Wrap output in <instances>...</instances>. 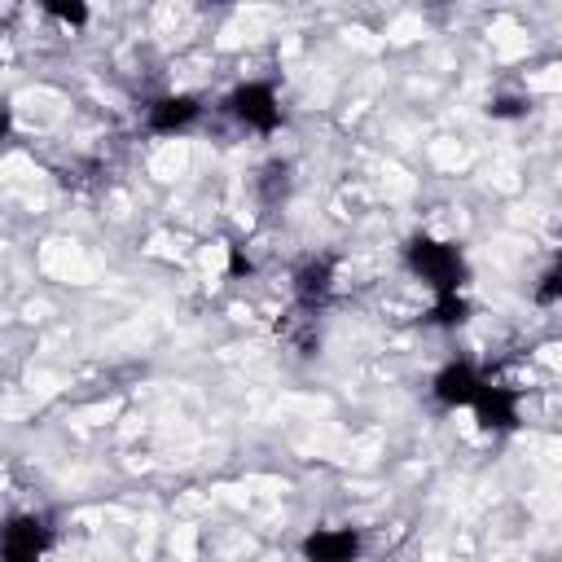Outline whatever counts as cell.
Here are the masks:
<instances>
[{
  "mask_svg": "<svg viewBox=\"0 0 562 562\" xmlns=\"http://www.w3.org/2000/svg\"><path fill=\"white\" fill-rule=\"evenodd\" d=\"M404 259H408V268H413L435 294H461V285H465V277H470L461 250L448 246V241H435V237H413V241L404 246Z\"/></svg>",
  "mask_w": 562,
  "mask_h": 562,
  "instance_id": "6da1fadb",
  "label": "cell"
},
{
  "mask_svg": "<svg viewBox=\"0 0 562 562\" xmlns=\"http://www.w3.org/2000/svg\"><path fill=\"white\" fill-rule=\"evenodd\" d=\"M48 522L35 514H18L0 527V562H44L48 553Z\"/></svg>",
  "mask_w": 562,
  "mask_h": 562,
  "instance_id": "7a4b0ae2",
  "label": "cell"
},
{
  "mask_svg": "<svg viewBox=\"0 0 562 562\" xmlns=\"http://www.w3.org/2000/svg\"><path fill=\"white\" fill-rule=\"evenodd\" d=\"M228 110H233L246 127H255V132H277V123H281V101H277L272 83H241V88L228 97Z\"/></svg>",
  "mask_w": 562,
  "mask_h": 562,
  "instance_id": "3957f363",
  "label": "cell"
},
{
  "mask_svg": "<svg viewBox=\"0 0 562 562\" xmlns=\"http://www.w3.org/2000/svg\"><path fill=\"white\" fill-rule=\"evenodd\" d=\"M479 386H483L479 369L465 364V360H452V364H443V369L435 373V386H430V391H435V400H439L443 408H465V404H474Z\"/></svg>",
  "mask_w": 562,
  "mask_h": 562,
  "instance_id": "277c9868",
  "label": "cell"
},
{
  "mask_svg": "<svg viewBox=\"0 0 562 562\" xmlns=\"http://www.w3.org/2000/svg\"><path fill=\"white\" fill-rule=\"evenodd\" d=\"M360 553V531L356 527H321L303 540L307 562H356Z\"/></svg>",
  "mask_w": 562,
  "mask_h": 562,
  "instance_id": "5b68a950",
  "label": "cell"
},
{
  "mask_svg": "<svg viewBox=\"0 0 562 562\" xmlns=\"http://www.w3.org/2000/svg\"><path fill=\"white\" fill-rule=\"evenodd\" d=\"M470 408H474V417H479L483 430H514L518 426V395L509 386H487L483 382Z\"/></svg>",
  "mask_w": 562,
  "mask_h": 562,
  "instance_id": "8992f818",
  "label": "cell"
},
{
  "mask_svg": "<svg viewBox=\"0 0 562 562\" xmlns=\"http://www.w3.org/2000/svg\"><path fill=\"white\" fill-rule=\"evenodd\" d=\"M198 114H202V105H198L193 97L167 92V97H158V101L145 110V123H149V132L171 136V132H184L189 123H198Z\"/></svg>",
  "mask_w": 562,
  "mask_h": 562,
  "instance_id": "52a82bcc",
  "label": "cell"
},
{
  "mask_svg": "<svg viewBox=\"0 0 562 562\" xmlns=\"http://www.w3.org/2000/svg\"><path fill=\"white\" fill-rule=\"evenodd\" d=\"M334 268H338L334 255H312V259L294 272V294H299L303 307H316V303L334 290Z\"/></svg>",
  "mask_w": 562,
  "mask_h": 562,
  "instance_id": "ba28073f",
  "label": "cell"
},
{
  "mask_svg": "<svg viewBox=\"0 0 562 562\" xmlns=\"http://www.w3.org/2000/svg\"><path fill=\"white\" fill-rule=\"evenodd\" d=\"M465 316H470V303L461 294H435V307H430L435 325H461Z\"/></svg>",
  "mask_w": 562,
  "mask_h": 562,
  "instance_id": "9c48e42d",
  "label": "cell"
},
{
  "mask_svg": "<svg viewBox=\"0 0 562 562\" xmlns=\"http://www.w3.org/2000/svg\"><path fill=\"white\" fill-rule=\"evenodd\" d=\"M558 294H562V268H558V263H549V268H544V277H540V285H536V303H540V307H553V303H558Z\"/></svg>",
  "mask_w": 562,
  "mask_h": 562,
  "instance_id": "30bf717a",
  "label": "cell"
},
{
  "mask_svg": "<svg viewBox=\"0 0 562 562\" xmlns=\"http://www.w3.org/2000/svg\"><path fill=\"white\" fill-rule=\"evenodd\" d=\"M48 18H57V22H66V26H83L88 22V4H48Z\"/></svg>",
  "mask_w": 562,
  "mask_h": 562,
  "instance_id": "8fae6325",
  "label": "cell"
},
{
  "mask_svg": "<svg viewBox=\"0 0 562 562\" xmlns=\"http://www.w3.org/2000/svg\"><path fill=\"white\" fill-rule=\"evenodd\" d=\"M487 114H492V119H518V114H527V101H522V97H496V101L487 105Z\"/></svg>",
  "mask_w": 562,
  "mask_h": 562,
  "instance_id": "7c38bea8",
  "label": "cell"
},
{
  "mask_svg": "<svg viewBox=\"0 0 562 562\" xmlns=\"http://www.w3.org/2000/svg\"><path fill=\"white\" fill-rule=\"evenodd\" d=\"M255 272V263L246 259V250L241 246H228V277H250Z\"/></svg>",
  "mask_w": 562,
  "mask_h": 562,
  "instance_id": "4fadbf2b",
  "label": "cell"
},
{
  "mask_svg": "<svg viewBox=\"0 0 562 562\" xmlns=\"http://www.w3.org/2000/svg\"><path fill=\"white\" fill-rule=\"evenodd\" d=\"M4 140H9V110L0 105V145H4Z\"/></svg>",
  "mask_w": 562,
  "mask_h": 562,
  "instance_id": "5bb4252c",
  "label": "cell"
}]
</instances>
